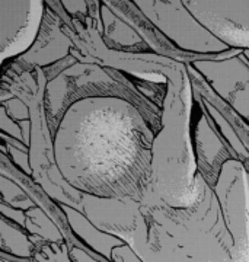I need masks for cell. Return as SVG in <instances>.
<instances>
[{
  "mask_svg": "<svg viewBox=\"0 0 249 262\" xmlns=\"http://www.w3.org/2000/svg\"><path fill=\"white\" fill-rule=\"evenodd\" d=\"M182 3L221 42L249 47V0H182Z\"/></svg>",
  "mask_w": 249,
  "mask_h": 262,
  "instance_id": "1",
  "label": "cell"
}]
</instances>
